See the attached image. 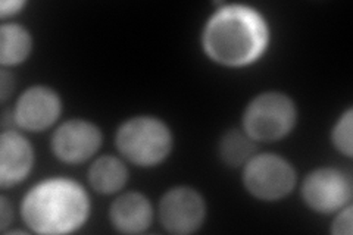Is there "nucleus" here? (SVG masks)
I'll return each instance as SVG.
<instances>
[{"label":"nucleus","mask_w":353,"mask_h":235,"mask_svg":"<svg viewBox=\"0 0 353 235\" xmlns=\"http://www.w3.org/2000/svg\"><path fill=\"white\" fill-rule=\"evenodd\" d=\"M296 122V106L281 93H263L246 108L243 128L253 141H275L285 137Z\"/></svg>","instance_id":"obj_4"},{"label":"nucleus","mask_w":353,"mask_h":235,"mask_svg":"<svg viewBox=\"0 0 353 235\" xmlns=\"http://www.w3.org/2000/svg\"><path fill=\"white\" fill-rule=\"evenodd\" d=\"M333 144L336 149L346 154L347 158L352 156V109H347L345 115H341L337 121V124L331 134Z\"/></svg>","instance_id":"obj_15"},{"label":"nucleus","mask_w":353,"mask_h":235,"mask_svg":"<svg viewBox=\"0 0 353 235\" xmlns=\"http://www.w3.org/2000/svg\"><path fill=\"white\" fill-rule=\"evenodd\" d=\"M34 154L26 137L6 131L0 137V185L12 187L24 181L32 167Z\"/></svg>","instance_id":"obj_10"},{"label":"nucleus","mask_w":353,"mask_h":235,"mask_svg":"<svg viewBox=\"0 0 353 235\" xmlns=\"http://www.w3.org/2000/svg\"><path fill=\"white\" fill-rule=\"evenodd\" d=\"M340 210L341 212L336 218L333 228H331V232L337 235H350L352 234V206L349 205L347 207H343Z\"/></svg>","instance_id":"obj_16"},{"label":"nucleus","mask_w":353,"mask_h":235,"mask_svg":"<svg viewBox=\"0 0 353 235\" xmlns=\"http://www.w3.org/2000/svg\"><path fill=\"white\" fill-rule=\"evenodd\" d=\"M26 6L24 2H19V0H5V2L0 3V17L8 18L10 15L18 14L19 10Z\"/></svg>","instance_id":"obj_17"},{"label":"nucleus","mask_w":353,"mask_h":235,"mask_svg":"<svg viewBox=\"0 0 353 235\" xmlns=\"http://www.w3.org/2000/svg\"><path fill=\"white\" fill-rule=\"evenodd\" d=\"M128 172L125 165L114 156H102L88 171V181L97 193L114 194L127 183Z\"/></svg>","instance_id":"obj_12"},{"label":"nucleus","mask_w":353,"mask_h":235,"mask_svg":"<svg viewBox=\"0 0 353 235\" xmlns=\"http://www.w3.org/2000/svg\"><path fill=\"white\" fill-rule=\"evenodd\" d=\"M206 214L202 196L189 187L170 190L161 200L159 216L163 228L171 234H192L201 228Z\"/></svg>","instance_id":"obj_7"},{"label":"nucleus","mask_w":353,"mask_h":235,"mask_svg":"<svg viewBox=\"0 0 353 235\" xmlns=\"http://www.w3.org/2000/svg\"><path fill=\"white\" fill-rule=\"evenodd\" d=\"M255 152V143L245 132L231 130L221 140L219 153L223 161L230 166H239L246 163Z\"/></svg>","instance_id":"obj_14"},{"label":"nucleus","mask_w":353,"mask_h":235,"mask_svg":"<svg viewBox=\"0 0 353 235\" xmlns=\"http://www.w3.org/2000/svg\"><path fill=\"white\" fill-rule=\"evenodd\" d=\"M31 50L30 32L18 24H5L0 28V62L18 65L28 58Z\"/></svg>","instance_id":"obj_13"},{"label":"nucleus","mask_w":353,"mask_h":235,"mask_svg":"<svg viewBox=\"0 0 353 235\" xmlns=\"http://www.w3.org/2000/svg\"><path fill=\"white\" fill-rule=\"evenodd\" d=\"M12 76H9L6 71H2V100H6L9 92L12 90Z\"/></svg>","instance_id":"obj_19"},{"label":"nucleus","mask_w":353,"mask_h":235,"mask_svg":"<svg viewBox=\"0 0 353 235\" xmlns=\"http://www.w3.org/2000/svg\"><path fill=\"white\" fill-rule=\"evenodd\" d=\"M243 183L252 196L272 201L292 193L296 184V172L281 156L263 153L252 156L245 163Z\"/></svg>","instance_id":"obj_5"},{"label":"nucleus","mask_w":353,"mask_h":235,"mask_svg":"<svg viewBox=\"0 0 353 235\" xmlns=\"http://www.w3.org/2000/svg\"><path fill=\"white\" fill-rule=\"evenodd\" d=\"M21 214L27 227L37 234H68L84 225L90 214V200L79 183L50 178L26 194Z\"/></svg>","instance_id":"obj_2"},{"label":"nucleus","mask_w":353,"mask_h":235,"mask_svg":"<svg viewBox=\"0 0 353 235\" xmlns=\"http://www.w3.org/2000/svg\"><path fill=\"white\" fill-rule=\"evenodd\" d=\"M61 99L52 88L31 87L18 99L15 122L27 131H43L57 122L61 115Z\"/></svg>","instance_id":"obj_9"},{"label":"nucleus","mask_w":353,"mask_h":235,"mask_svg":"<svg viewBox=\"0 0 353 235\" xmlns=\"http://www.w3.org/2000/svg\"><path fill=\"white\" fill-rule=\"evenodd\" d=\"M202 41L212 61L225 66H245L261 58L267 49L270 30L258 10L228 5L208 21Z\"/></svg>","instance_id":"obj_1"},{"label":"nucleus","mask_w":353,"mask_h":235,"mask_svg":"<svg viewBox=\"0 0 353 235\" xmlns=\"http://www.w3.org/2000/svg\"><path fill=\"white\" fill-rule=\"evenodd\" d=\"M153 218L150 201L140 193H127L118 197L110 206V222L124 234L146 231Z\"/></svg>","instance_id":"obj_11"},{"label":"nucleus","mask_w":353,"mask_h":235,"mask_svg":"<svg viewBox=\"0 0 353 235\" xmlns=\"http://www.w3.org/2000/svg\"><path fill=\"white\" fill-rule=\"evenodd\" d=\"M0 228L6 229V227L10 223V219H12V209H10L8 198L2 197L0 198Z\"/></svg>","instance_id":"obj_18"},{"label":"nucleus","mask_w":353,"mask_h":235,"mask_svg":"<svg viewBox=\"0 0 353 235\" xmlns=\"http://www.w3.org/2000/svg\"><path fill=\"white\" fill-rule=\"evenodd\" d=\"M102 134L92 122L83 119L66 121L54 131L52 150L58 159L66 163H81L97 152Z\"/></svg>","instance_id":"obj_8"},{"label":"nucleus","mask_w":353,"mask_h":235,"mask_svg":"<svg viewBox=\"0 0 353 235\" xmlns=\"http://www.w3.org/2000/svg\"><path fill=\"white\" fill-rule=\"evenodd\" d=\"M352 180L336 167H321L309 174L302 185L305 203L319 214L343 209L352 198Z\"/></svg>","instance_id":"obj_6"},{"label":"nucleus","mask_w":353,"mask_h":235,"mask_svg":"<svg viewBox=\"0 0 353 235\" xmlns=\"http://www.w3.org/2000/svg\"><path fill=\"white\" fill-rule=\"evenodd\" d=\"M117 147L131 163L154 166L170 154L172 136L162 121L150 116H137L128 119L119 127Z\"/></svg>","instance_id":"obj_3"}]
</instances>
